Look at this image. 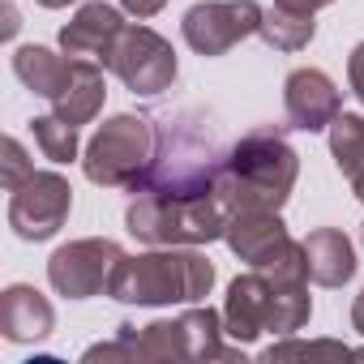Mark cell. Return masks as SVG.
Returning a JSON list of instances; mask_svg holds the SVG:
<instances>
[{
  "mask_svg": "<svg viewBox=\"0 0 364 364\" xmlns=\"http://www.w3.org/2000/svg\"><path fill=\"white\" fill-rule=\"evenodd\" d=\"M257 35H262L274 52H300V48L313 43L317 22H313V14H296V9L274 5V9L262 14V31H257Z\"/></svg>",
  "mask_w": 364,
  "mask_h": 364,
  "instance_id": "obj_17",
  "label": "cell"
},
{
  "mask_svg": "<svg viewBox=\"0 0 364 364\" xmlns=\"http://www.w3.org/2000/svg\"><path fill=\"white\" fill-rule=\"evenodd\" d=\"M296 176H300V154L287 141V133L279 124H257L232 146L219 180V198L232 215L279 210L296 189Z\"/></svg>",
  "mask_w": 364,
  "mask_h": 364,
  "instance_id": "obj_2",
  "label": "cell"
},
{
  "mask_svg": "<svg viewBox=\"0 0 364 364\" xmlns=\"http://www.w3.org/2000/svg\"><path fill=\"white\" fill-rule=\"evenodd\" d=\"M347 82H351V95L364 103V43H355L347 56Z\"/></svg>",
  "mask_w": 364,
  "mask_h": 364,
  "instance_id": "obj_22",
  "label": "cell"
},
{
  "mask_svg": "<svg viewBox=\"0 0 364 364\" xmlns=\"http://www.w3.org/2000/svg\"><path fill=\"white\" fill-rule=\"evenodd\" d=\"M232 146L215 116L198 107H180L154 116V154L133 185V193L150 198H210L219 193V180L228 167Z\"/></svg>",
  "mask_w": 364,
  "mask_h": 364,
  "instance_id": "obj_1",
  "label": "cell"
},
{
  "mask_svg": "<svg viewBox=\"0 0 364 364\" xmlns=\"http://www.w3.org/2000/svg\"><path fill=\"white\" fill-rule=\"evenodd\" d=\"M330 154H334V167L355 180L364 176V116L355 112H338L334 124H330Z\"/></svg>",
  "mask_w": 364,
  "mask_h": 364,
  "instance_id": "obj_18",
  "label": "cell"
},
{
  "mask_svg": "<svg viewBox=\"0 0 364 364\" xmlns=\"http://www.w3.org/2000/svg\"><path fill=\"white\" fill-rule=\"evenodd\" d=\"M154 154V120L150 116H112L99 124V133L86 141V154H82V171L90 185H103V189H129L141 180L146 163Z\"/></svg>",
  "mask_w": 364,
  "mask_h": 364,
  "instance_id": "obj_5",
  "label": "cell"
},
{
  "mask_svg": "<svg viewBox=\"0 0 364 364\" xmlns=\"http://www.w3.org/2000/svg\"><path fill=\"white\" fill-rule=\"evenodd\" d=\"M43 9H65V5H73V0H39Z\"/></svg>",
  "mask_w": 364,
  "mask_h": 364,
  "instance_id": "obj_27",
  "label": "cell"
},
{
  "mask_svg": "<svg viewBox=\"0 0 364 364\" xmlns=\"http://www.w3.org/2000/svg\"><path fill=\"white\" fill-rule=\"evenodd\" d=\"M338 86L321 73V69H291L283 82V107H287V124L304 129V133H321L334 124L338 116Z\"/></svg>",
  "mask_w": 364,
  "mask_h": 364,
  "instance_id": "obj_11",
  "label": "cell"
},
{
  "mask_svg": "<svg viewBox=\"0 0 364 364\" xmlns=\"http://www.w3.org/2000/svg\"><path fill=\"white\" fill-rule=\"evenodd\" d=\"M228 219H232V210L223 206L219 193H210V198H150V193H137L133 206L124 210V228L150 249L210 245L228 232Z\"/></svg>",
  "mask_w": 364,
  "mask_h": 364,
  "instance_id": "obj_4",
  "label": "cell"
},
{
  "mask_svg": "<svg viewBox=\"0 0 364 364\" xmlns=\"http://www.w3.org/2000/svg\"><path fill=\"white\" fill-rule=\"evenodd\" d=\"M215 287V266L193 245L154 249L141 257H120L107 296L120 304H198Z\"/></svg>",
  "mask_w": 364,
  "mask_h": 364,
  "instance_id": "obj_3",
  "label": "cell"
},
{
  "mask_svg": "<svg viewBox=\"0 0 364 364\" xmlns=\"http://www.w3.org/2000/svg\"><path fill=\"white\" fill-rule=\"evenodd\" d=\"M124 35V18L116 5H103V0H90V5L77 9V18L60 31V48L65 56H82V60H103L112 56L116 39Z\"/></svg>",
  "mask_w": 364,
  "mask_h": 364,
  "instance_id": "obj_12",
  "label": "cell"
},
{
  "mask_svg": "<svg viewBox=\"0 0 364 364\" xmlns=\"http://www.w3.org/2000/svg\"><path fill=\"white\" fill-rule=\"evenodd\" d=\"M274 5H283V9H296V14H317V9L334 5V0H274Z\"/></svg>",
  "mask_w": 364,
  "mask_h": 364,
  "instance_id": "obj_24",
  "label": "cell"
},
{
  "mask_svg": "<svg viewBox=\"0 0 364 364\" xmlns=\"http://www.w3.org/2000/svg\"><path fill=\"white\" fill-rule=\"evenodd\" d=\"M107 69L133 90V95H163L176 82V52L163 35H154L150 26H124V35L116 39Z\"/></svg>",
  "mask_w": 364,
  "mask_h": 364,
  "instance_id": "obj_6",
  "label": "cell"
},
{
  "mask_svg": "<svg viewBox=\"0 0 364 364\" xmlns=\"http://www.w3.org/2000/svg\"><path fill=\"white\" fill-rule=\"evenodd\" d=\"M124 257V249L107 236H90V240H69L65 249L52 253L48 262V279L60 296L69 300H86L107 291V279L116 270V262Z\"/></svg>",
  "mask_w": 364,
  "mask_h": 364,
  "instance_id": "obj_9",
  "label": "cell"
},
{
  "mask_svg": "<svg viewBox=\"0 0 364 364\" xmlns=\"http://www.w3.org/2000/svg\"><path fill=\"white\" fill-rule=\"evenodd\" d=\"M304 262H309V279L317 287H343L355 274V249L338 228H317L304 240Z\"/></svg>",
  "mask_w": 364,
  "mask_h": 364,
  "instance_id": "obj_14",
  "label": "cell"
},
{
  "mask_svg": "<svg viewBox=\"0 0 364 364\" xmlns=\"http://www.w3.org/2000/svg\"><path fill=\"white\" fill-rule=\"evenodd\" d=\"M351 330L355 334H364V291L355 296V304H351Z\"/></svg>",
  "mask_w": 364,
  "mask_h": 364,
  "instance_id": "obj_25",
  "label": "cell"
},
{
  "mask_svg": "<svg viewBox=\"0 0 364 364\" xmlns=\"http://www.w3.org/2000/svg\"><path fill=\"white\" fill-rule=\"evenodd\" d=\"M56 326V309L48 304L43 291H35L31 283H14L0 296V330L9 343H35L48 338Z\"/></svg>",
  "mask_w": 364,
  "mask_h": 364,
  "instance_id": "obj_13",
  "label": "cell"
},
{
  "mask_svg": "<svg viewBox=\"0 0 364 364\" xmlns=\"http://www.w3.org/2000/svg\"><path fill=\"white\" fill-rule=\"evenodd\" d=\"M103 95H107V86H103V69H99L95 60L73 56L69 77H65L60 95L52 99V107H56V116H65L69 124H90V120L99 116V107H103Z\"/></svg>",
  "mask_w": 364,
  "mask_h": 364,
  "instance_id": "obj_15",
  "label": "cell"
},
{
  "mask_svg": "<svg viewBox=\"0 0 364 364\" xmlns=\"http://www.w3.org/2000/svg\"><path fill=\"white\" fill-rule=\"evenodd\" d=\"M360 240H364V228H360Z\"/></svg>",
  "mask_w": 364,
  "mask_h": 364,
  "instance_id": "obj_29",
  "label": "cell"
},
{
  "mask_svg": "<svg viewBox=\"0 0 364 364\" xmlns=\"http://www.w3.org/2000/svg\"><path fill=\"white\" fill-rule=\"evenodd\" d=\"M73 210V189H69V180L60 171H35L31 180H22V185L14 189L9 198V228L39 245V240H52L65 219Z\"/></svg>",
  "mask_w": 364,
  "mask_h": 364,
  "instance_id": "obj_7",
  "label": "cell"
},
{
  "mask_svg": "<svg viewBox=\"0 0 364 364\" xmlns=\"http://www.w3.org/2000/svg\"><path fill=\"white\" fill-rule=\"evenodd\" d=\"M163 5H167V0H120V9H129L133 18H154Z\"/></svg>",
  "mask_w": 364,
  "mask_h": 364,
  "instance_id": "obj_23",
  "label": "cell"
},
{
  "mask_svg": "<svg viewBox=\"0 0 364 364\" xmlns=\"http://www.w3.org/2000/svg\"><path fill=\"white\" fill-rule=\"evenodd\" d=\"M35 176V163L26 159V150H22V141L18 137H5V171H0V180H5V189L14 193L22 180H31Z\"/></svg>",
  "mask_w": 364,
  "mask_h": 364,
  "instance_id": "obj_21",
  "label": "cell"
},
{
  "mask_svg": "<svg viewBox=\"0 0 364 364\" xmlns=\"http://www.w3.org/2000/svg\"><path fill=\"white\" fill-rule=\"evenodd\" d=\"M274 300H279V283L262 270H249L240 274L232 287H228V300H223V330L232 343H253L257 334H266L274 326Z\"/></svg>",
  "mask_w": 364,
  "mask_h": 364,
  "instance_id": "obj_10",
  "label": "cell"
},
{
  "mask_svg": "<svg viewBox=\"0 0 364 364\" xmlns=\"http://www.w3.org/2000/svg\"><path fill=\"white\" fill-rule=\"evenodd\" d=\"M304 355H351L343 343H300V338H291L287 334V343H274V347H266L262 351V360H304Z\"/></svg>",
  "mask_w": 364,
  "mask_h": 364,
  "instance_id": "obj_20",
  "label": "cell"
},
{
  "mask_svg": "<svg viewBox=\"0 0 364 364\" xmlns=\"http://www.w3.org/2000/svg\"><path fill=\"white\" fill-rule=\"evenodd\" d=\"M31 133H35L43 159H52V163H73L77 159V124H69L65 116H56V112L52 116H35Z\"/></svg>",
  "mask_w": 364,
  "mask_h": 364,
  "instance_id": "obj_19",
  "label": "cell"
},
{
  "mask_svg": "<svg viewBox=\"0 0 364 364\" xmlns=\"http://www.w3.org/2000/svg\"><path fill=\"white\" fill-rule=\"evenodd\" d=\"M351 189H355V198L364 202V176H355V180H351Z\"/></svg>",
  "mask_w": 364,
  "mask_h": 364,
  "instance_id": "obj_28",
  "label": "cell"
},
{
  "mask_svg": "<svg viewBox=\"0 0 364 364\" xmlns=\"http://www.w3.org/2000/svg\"><path fill=\"white\" fill-rule=\"evenodd\" d=\"M69 65H73V60H65V56H56L52 48H39V43H26V48L14 52V73H18L39 99H56V95H60V86H65V77H69Z\"/></svg>",
  "mask_w": 364,
  "mask_h": 364,
  "instance_id": "obj_16",
  "label": "cell"
},
{
  "mask_svg": "<svg viewBox=\"0 0 364 364\" xmlns=\"http://www.w3.org/2000/svg\"><path fill=\"white\" fill-rule=\"evenodd\" d=\"M262 14L266 9L257 0H202L185 14L180 31H185V43L198 56H223L240 39L262 31Z\"/></svg>",
  "mask_w": 364,
  "mask_h": 364,
  "instance_id": "obj_8",
  "label": "cell"
},
{
  "mask_svg": "<svg viewBox=\"0 0 364 364\" xmlns=\"http://www.w3.org/2000/svg\"><path fill=\"white\" fill-rule=\"evenodd\" d=\"M14 35H18V9L5 5V39H14Z\"/></svg>",
  "mask_w": 364,
  "mask_h": 364,
  "instance_id": "obj_26",
  "label": "cell"
}]
</instances>
